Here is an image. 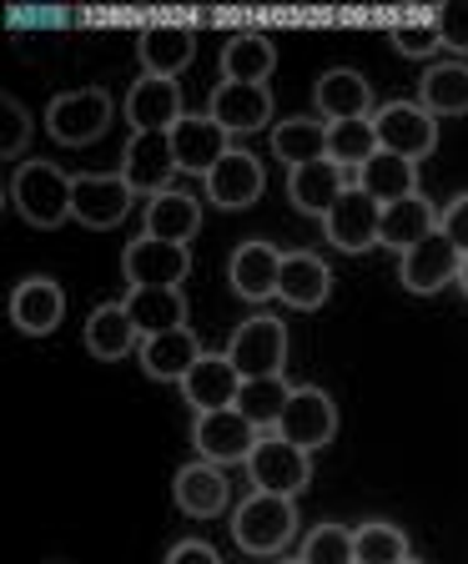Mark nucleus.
<instances>
[{"label":"nucleus","mask_w":468,"mask_h":564,"mask_svg":"<svg viewBox=\"0 0 468 564\" xmlns=\"http://www.w3.org/2000/svg\"><path fill=\"white\" fill-rule=\"evenodd\" d=\"M70 187H76V176H66L56 162H21L11 176V207L31 227L51 232V227L70 223Z\"/></svg>","instance_id":"f257e3e1"},{"label":"nucleus","mask_w":468,"mask_h":564,"mask_svg":"<svg viewBox=\"0 0 468 564\" xmlns=\"http://www.w3.org/2000/svg\"><path fill=\"white\" fill-rule=\"evenodd\" d=\"M297 534V499H282V494H247L242 505L232 509V540L242 554L262 560V554H277L282 544Z\"/></svg>","instance_id":"f03ea898"},{"label":"nucleus","mask_w":468,"mask_h":564,"mask_svg":"<svg viewBox=\"0 0 468 564\" xmlns=\"http://www.w3.org/2000/svg\"><path fill=\"white\" fill-rule=\"evenodd\" d=\"M117 101L106 96V86H81V91H61L46 106V131L61 147H91L111 131Z\"/></svg>","instance_id":"7ed1b4c3"},{"label":"nucleus","mask_w":468,"mask_h":564,"mask_svg":"<svg viewBox=\"0 0 468 564\" xmlns=\"http://www.w3.org/2000/svg\"><path fill=\"white\" fill-rule=\"evenodd\" d=\"M247 479L258 484V494L297 499V494H307V484H313V454L287 444L282 434H262L252 458H247Z\"/></svg>","instance_id":"20e7f679"},{"label":"nucleus","mask_w":468,"mask_h":564,"mask_svg":"<svg viewBox=\"0 0 468 564\" xmlns=\"http://www.w3.org/2000/svg\"><path fill=\"white\" fill-rule=\"evenodd\" d=\"M227 358L237 364L242 378H282V368H287V323L272 313L247 317L227 343Z\"/></svg>","instance_id":"39448f33"},{"label":"nucleus","mask_w":468,"mask_h":564,"mask_svg":"<svg viewBox=\"0 0 468 564\" xmlns=\"http://www.w3.org/2000/svg\"><path fill=\"white\" fill-rule=\"evenodd\" d=\"M137 207V192H131L127 176L111 172H81L76 187H70V223L91 227V232H106V227L127 223V212Z\"/></svg>","instance_id":"423d86ee"},{"label":"nucleus","mask_w":468,"mask_h":564,"mask_svg":"<svg viewBox=\"0 0 468 564\" xmlns=\"http://www.w3.org/2000/svg\"><path fill=\"white\" fill-rule=\"evenodd\" d=\"M378 127V147L393 156H409V162H423V156L438 152V117L423 111L418 101H388L373 111Z\"/></svg>","instance_id":"0eeeda50"},{"label":"nucleus","mask_w":468,"mask_h":564,"mask_svg":"<svg viewBox=\"0 0 468 564\" xmlns=\"http://www.w3.org/2000/svg\"><path fill=\"white\" fill-rule=\"evenodd\" d=\"M121 278H127V288H182L192 278V247L141 232L121 252Z\"/></svg>","instance_id":"6e6552de"},{"label":"nucleus","mask_w":468,"mask_h":564,"mask_svg":"<svg viewBox=\"0 0 468 564\" xmlns=\"http://www.w3.org/2000/svg\"><path fill=\"white\" fill-rule=\"evenodd\" d=\"M258 438H262V429L258 423H247L237 409L197 413V423H192V444H197V454L207 458V464H217V469H227V464H247L252 448H258Z\"/></svg>","instance_id":"1a4fd4ad"},{"label":"nucleus","mask_w":468,"mask_h":564,"mask_svg":"<svg viewBox=\"0 0 468 564\" xmlns=\"http://www.w3.org/2000/svg\"><path fill=\"white\" fill-rule=\"evenodd\" d=\"M323 232H328V242L338 247V252L358 258V252L378 247V237H383V207L352 182V187L338 197V207L323 217Z\"/></svg>","instance_id":"9d476101"},{"label":"nucleus","mask_w":468,"mask_h":564,"mask_svg":"<svg viewBox=\"0 0 468 564\" xmlns=\"http://www.w3.org/2000/svg\"><path fill=\"white\" fill-rule=\"evenodd\" d=\"M121 176L131 182L137 197H156V192L172 187L176 176L172 131H131V141L121 147Z\"/></svg>","instance_id":"9b49d317"},{"label":"nucleus","mask_w":468,"mask_h":564,"mask_svg":"<svg viewBox=\"0 0 468 564\" xmlns=\"http://www.w3.org/2000/svg\"><path fill=\"white\" fill-rule=\"evenodd\" d=\"M277 434L287 438V444L307 448V454L323 448V444H333V434H338V403L313 383L293 388V399H287V409H282Z\"/></svg>","instance_id":"f8f14e48"},{"label":"nucleus","mask_w":468,"mask_h":564,"mask_svg":"<svg viewBox=\"0 0 468 564\" xmlns=\"http://www.w3.org/2000/svg\"><path fill=\"white\" fill-rule=\"evenodd\" d=\"M458 268H464V252H458V247L448 242L444 232L423 237L418 247H409V252L399 258L403 288H409V293H418V297L444 293L448 282H458Z\"/></svg>","instance_id":"ddd939ff"},{"label":"nucleus","mask_w":468,"mask_h":564,"mask_svg":"<svg viewBox=\"0 0 468 564\" xmlns=\"http://www.w3.org/2000/svg\"><path fill=\"white\" fill-rule=\"evenodd\" d=\"M207 117L227 131V137H247L272 121V91L252 82H217L207 101Z\"/></svg>","instance_id":"4468645a"},{"label":"nucleus","mask_w":468,"mask_h":564,"mask_svg":"<svg viewBox=\"0 0 468 564\" xmlns=\"http://www.w3.org/2000/svg\"><path fill=\"white\" fill-rule=\"evenodd\" d=\"M172 499L182 514L192 519H222L232 509V484H227V469L197 458V464H182L172 479Z\"/></svg>","instance_id":"2eb2a0df"},{"label":"nucleus","mask_w":468,"mask_h":564,"mask_svg":"<svg viewBox=\"0 0 468 564\" xmlns=\"http://www.w3.org/2000/svg\"><path fill=\"white\" fill-rule=\"evenodd\" d=\"M227 282H232V293L242 303H268V297H277L282 282V252L272 242H262V237H247L232 252V262H227Z\"/></svg>","instance_id":"dca6fc26"},{"label":"nucleus","mask_w":468,"mask_h":564,"mask_svg":"<svg viewBox=\"0 0 468 564\" xmlns=\"http://www.w3.org/2000/svg\"><path fill=\"white\" fill-rule=\"evenodd\" d=\"M66 317V293L56 278H21L11 293V328L25 338H46Z\"/></svg>","instance_id":"f3484780"},{"label":"nucleus","mask_w":468,"mask_h":564,"mask_svg":"<svg viewBox=\"0 0 468 564\" xmlns=\"http://www.w3.org/2000/svg\"><path fill=\"white\" fill-rule=\"evenodd\" d=\"M237 393H242V373L227 352H202L197 368L182 378V399L192 403V413L237 409Z\"/></svg>","instance_id":"a211bd4d"},{"label":"nucleus","mask_w":468,"mask_h":564,"mask_svg":"<svg viewBox=\"0 0 468 564\" xmlns=\"http://www.w3.org/2000/svg\"><path fill=\"white\" fill-rule=\"evenodd\" d=\"M262 192H268V172H262V162L252 152H242V147H232V152L211 166V176H207V197L217 202L222 212L252 207Z\"/></svg>","instance_id":"6ab92c4d"},{"label":"nucleus","mask_w":468,"mask_h":564,"mask_svg":"<svg viewBox=\"0 0 468 564\" xmlns=\"http://www.w3.org/2000/svg\"><path fill=\"white\" fill-rule=\"evenodd\" d=\"M121 111H127L131 131H172L176 121L187 117V111H182V86L162 82V76H137L127 101H121Z\"/></svg>","instance_id":"aec40b11"},{"label":"nucleus","mask_w":468,"mask_h":564,"mask_svg":"<svg viewBox=\"0 0 468 564\" xmlns=\"http://www.w3.org/2000/svg\"><path fill=\"white\" fill-rule=\"evenodd\" d=\"M348 172L338 162H307V166H287V202H293L303 217H328L338 207V197L348 192Z\"/></svg>","instance_id":"412c9836"},{"label":"nucleus","mask_w":468,"mask_h":564,"mask_svg":"<svg viewBox=\"0 0 468 564\" xmlns=\"http://www.w3.org/2000/svg\"><path fill=\"white\" fill-rule=\"evenodd\" d=\"M172 152H176V172L211 176V166L232 152V141H227V131L211 117H192L187 111V117L172 127Z\"/></svg>","instance_id":"4be33fe9"},{"label":"nucleus","mask_w":468,"mask_h":564,"mask_svg":"<svg viewBox=\"0 0 468 564\" xmlns=\"http://www.w3.org/2000/svg\"><path fill=\"white\" fill-rule=\"evenodd\" d=\"M317 117L328 121H363L373 117V86L363 82V70L333 66L317 76Z\"/></svg>","instance_id":"5701e85b"},{"label":"nucleus","mask_w":468,"mask_h":564,"mask_svg":"<svg viewBox=\"0 0 468 564\" xmlns=\"http://www.w3.org/2000/svg\"><path fill=\"white\" fill-rule=\"evenodd\" d=\"M277 297L297 313H317L333 297V268L317 252H282V282Z\"/></svg>","instance_id":"b1692460"},{"label":"nucleus","mask_w":468,"mask_h":564,"mask_svg":"<svg viewBox=\"0 0 468 564\" xmlns=\"http://www.w3.org/2000/svg\"><path fill=\"white\" fill-rule=\"evenodd\" d=\"M137 56L146 76H162V82H176L182 70L197 56V35L187 25H146L137 35Z\"/></svg>","instance_id":"393cba45"},{"label":"nucleus","mask_w":468,"mask_h":564,"mask_svg":"<svg viewBox=\"0 0 468 564\" xmlns=\"http://www.w3.org/2000/svg\"><path fill=\"white\" fill-rule=\"evenodd\" d=\"M146 237H162V242H182L202 232V202L192 197L187 187H166L156 197H146V223H141Z\"/></svg>","instance_id":"a878e982"},{"label":"nucleus","mask_w":468,"mask_h":564,"mask_svg":"<svg viewBox=\"0 0 468 564\" xmlns=\"http://www.w3.org/2000/svg\"><path fill=\"white\" fill-rule=\"evenodd\" d=\"M202 343L192 328H176V333H156V338H141V373L156 378V383H182V378L197 368L202 358Z\"/></svg>","instance_id":"bb28decb"},{"label":"nucleus","mask_w":468,"mask_h":564,"mask_svg":"<svg viewBox=\"0 0 468 564\" xmlns=\"http://www.w3.org/2000/svg\"><path fill=\"white\" fill-rule=\"evenodd\" d=\"M81 343H86V352H91V358H101V364H117V358L137 352L141 333H137V323H131L127 303H101V307H91V317H86Z\"/></svg>","instance_id":"cd10ccee"},{"label":"nucleus","mask_w":468,"mask_h":564,"mask_svg":"<svg viewBox=\"0 0 468 564\" xmlns=\"http://www.w3.org/2000/svg\"><path fill=\"white\" fill-rule=\"evenodd\" d=\"M127 313L141 338L187 328V297H182V288H127Z\"/></svg>","instance_id":"c85d7f7f"},{"label":"nucleus","mask_w":468,"mask_h":564,"mask_svg":"<svg viewBox=\"0 0 468 564\" xmlns=\"http://www.w3.org/2000/svg\"><path fill=\"white\" fill-rule=\"evenodd\" d=\"M438 232V212L434 202L423 197V192H413V197L393 202V207H383V237H378V247H393V252H409V247H418L423 237Z\"/></svg>","instance_id":"c756f323"},{"label":"nucleus","mask_w":468,"mask_h":564,"mask_svg":"<svg viewBox=\"0 0 468 564\" xmlns=\"http://www.w3.org/2000/svg\"><path fill=\"white\" fill-rule=\"evenodd\" d=\"M418 106L434 117H464L468 111V61H438L423 70Z\"/></svg>","instance_id":"7c9ffc66"},{"label":"nucleus","mask_w":468,"mask_h":564,"mask_svg":"<svg viewBox=\"0 0 468 564\" xmlns=\"http://www.w3.org/2000/svg\"><path fill=\"white\" fill-rule=\"evenodd\" d=\"M272 66H277V46L262 31H242L222 46V82H252L268 86Z\"/></svg>","instance_id":"2f4dec72"},{"label":"nucleus","mask_w":468,"mask_h":564,"mask_svg":"<svg viewBox=\"0 0 468 564\" xmlns=\"http://www.w3.org/2000/svg\"><path fill=\"white\" fill-rule=\"evenodd\" d=\"M358 187H363L378 207H393V202H403V197H413V192H418V162L393 156V152H378L373 162L358 172Z\"/></svg>","instance_id":"473e14b6"},{"label":"nucleus","mask_w":468,"mask_h":564,"mask_svg":"<svg viewBox=\"0 0 468 564\" xmlns=\"http://www.w3.org/2000/svg\"><path fill=\"white\" fill-rule=\"evenodd\" d=\"M272 156L287 166L328 162V121H313V117L277 121V127H272Z\"/></svg>","instance_id":"72a5a7b5"},{"label":"nucleus","mask_w":468,"mask_h":564,"mask_svg":"<svg viewBox=\"0 0 468 564\" xmlns=\"http://www.w3.org/2000/svg\"><path fill=\"white\" fill-rule=\"evenodd\" d=\"M287 399H293V383H287V378H242L237 413H242L247 423H258L262 434H277Z\"/></svg>","instance_id":"f704fd0d"},{"label":"nucleus","mask_w":468,"mask_h":564,"mask_svg":"<svg viewBox=\"0 0 468 564\" xmlns=\"http://www.w3.org/2000/svg\"><path fill=\"white\" fill-rule=\"evenodd\" d=\"M383 152L378 147V127H373V117H363V121H333L328 127V162H338L342 172H363L373 156Z\"/></svg>","instance_id":"c9c22d12"},{"label":"nucleus","mask_w":468,"mask_h":564,"mask_svg":"<svg viewBox=\"0 0 468 564\" xmlns=\"http://www.w3.org/2000/svg\"><path fill=\"white\" fill-rule=\"evenodd\" d=\"M409 560V534L388 519H368L352 529V564H403Z\"/></svg>","instance_id":"e433bc0d"},{"label":"nucleus","mask_w":468,"mask_h":564,"mask_svg":"<svg viewBox=\"0 0 468 564\" xmlns=\"http://www.w3.org/2000/svg\"><path fill=\"white\" fill-rule=\"evenodd\" d=\"M307 564H352V529L348 524H317L303 540Z\"/></svg>","instance_id":"4c0bfd02"},{"label":"nucleus","mask_w":468,"mask_h":564,"mask_svg":"<svg viewBox=\"0 0 468 564\" xmlns=\"http://www.w3.org/2000/svg\"><path fill=\"white\" fill-rule=\"evenodd\" d=\"M393 46H399V56H409V61H428L434 51H444L434 15H423V21H399L393 25Z\"/></svg>","instance_id":"58836bf2"},{"label":"nucleus","mask_w":468,"mask_h":564,"mask_svg":"<svg viewBox=\"0 0 468 564\" xmlns=\"http://www.w3.org/2000/svg\"><path fill=\"white\" fill-rule=\"evenodd\" d=\"M434 25H438V41H444V51H458V56H468V0H454V6L434 11Z\"/></svg>","instance_id":"ea45409f"},{"label":"nucleus","mask_w":468,"mask_h":564,"mask_svg":"<svg viewBox=\"0 0 468 564\" xmlns=\"http://www.w3.org/2000/svg\"><path fill=\"white\" fill-rule=\"evenodd\" d=\"M0 117H6V127H0V156H15L25 147V137H31V117H25V106L15 96H0Z\"/></svg>","instance_id":"a19ab883"},{"label":"nucleus","mask_w":468,"mask_h":564,"mask_svg":"<svg viewBox=\"0 0 468 564\" xmlns=\"http://www.w3.org/2000/svg\"><path fill=\"white\" fill-rule=\"evenodd\" d=\"M438 232H444L448 242H454L458 252L468 258V192H458V197L438 212Z\"/></svg>","instance_id":"79ce46f5"},{"label":"nucleus","mask_w":468,"mask_h":564,"mask_svg":"<svg viewBox=\"0 0 468 564\" xmlns=\"http://www.w3.org/2000/svg\"><path fill=\"white\" fill-rule=\"evenodd\" d=\"M162 564H222V560H217V550L207 540H176Z\"/></svg>","instance_id":"37998d69"},{"label":"nucleus","mask_w":468,"mask_h":564,"mask_svg":"<svg viewBox=\"0 0 468 564\" xmlns=\"http://www.w3.org/2000/svg\"><path fill=\"white\" fill-rule=\"evenodd\" d=\"M458 288H464V297H468V258H464V268H458Z\"/></svg>","instance_id":"c03bdc74"},{"label":"nucleus","mask_w":468,"mask_h":564,"mask_svg":"<svg viewBox=\"0 0 468 564\" xmlns=\"http://www.w3.org/2000/svg\"><path fill=\"white\" fill-rule=\"evenodd\" d=\"M282 564H307V560H303V554H297V560H282Z\"/></svg>","instance_id":"a18cd8bd"},{"label":"nucleus","mask_w":468,"mask_h":564,"mask_svg":"<svg viewBox=\"0 0 468 564\" xmlns=\"http://www.w3.org/2000/svg\"><path fill=\"white\" fill-rule=\"evenodd\" d=\"M403 564H423V560H413V554H409V560H403Z\"/></svg>","instance_id":"49530a36"}]
</instances>
